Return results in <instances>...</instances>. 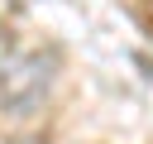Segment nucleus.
Returning a JSON list of instances; mask_svg holds the SVG:
<instances>
[{"label":"nucleus","instance_id":"1","mask_svg":"<svg viewBox=\"0 0 153 144\" xmlns=\"http://www.w3.org/2000/svg\"><path fill=\"white\" fill-rule=\"evenodd\" d=\"M57 77V58L53 53H14L0 67V110L14 120H29L43 110L48 91Z\"/></svg>","mask_w":153,"mask_h":144}]
</instances>
